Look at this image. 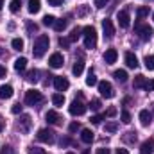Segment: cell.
<instances>
[{"label": "cell", "instance_id": "cell-1", "mask_svg": "<svg viewBox=\"0 0 154 154\" xmlns=\"http://www.w3.org/2000/svg\"><path fill=\"white\" fill-rule=\"evenodd\" d=\"M48 45H50V39H48V36L47 34H41V36H38L36 38V41H34V48H32V54H34V57H43L45 56V52L48 50Z\"/></svg>", "mask_w": 154, "mask_h": 154}, {"label": "cell", "instance_id": "cell-2", "mask_svg": "<svg viewBox=\"0 0 154 154\" xmlns=\"http://www.w3.org/2000/svg\"><path fill=\"white\" fill-rule=\"evenodd\" d=\"M82 36H84V47L86 48H95L97 47V31L91 25H86L82 29Z\"/></svg>", "mask_w": 154, "mask_h": 154}, {"label": "cell", "instance_id": "cell-3", "mask_svg": "<svg viewBox=\"0 0 154 154\" xmlns=\"http://www.w3.org/2000/svg\"><path fill=\"white\" fill-rule=\"evenodd\" d=\"M134 31H136V34H140V38L143 39V41H147V39H151L154 36V29L151 25H143V23H136V27H134Z\"/></svg>", "mask_w": 154, "mask_h": 154}, {"label": "cell", "instance_id": "cell-4", "mask_svg": "<svg viewBox=\"0 0 154 154\" xmlns=\"http://www.w3.org/2000/svg\"><path fill=\"white\" fill-rule=\"evenodd\" d=\"M41 100H43V95H41V91H38V90H29L25 93V104L27 106H36Z\"/></svg>", "mask_w": 154, "mask_h": 154}, {"label": "cell", "instance_id": "cell-5", "mask_svg": "<svg viewBox=\"0 0 154 154\" xmlns=\"http://www.w3.org/2000/svg\"><path fill=\"white\" fill-rule=\"evenodd\" d=\"M36 138H38L41 143H48V145L56 142V136H54V131L52 129H39Z\"/></svg>", "mask_w": 154, "mask_h": 154}, {"label": "cell", "instance_id": "cell-6", "mask_svg": "<svg viewBox=\"0 0 154 154\" xmlns=\"http://www.w3.org/2000/svg\"><path fill=\"white\" fill-rule=\"evenodd\" d=\"M97 86H99V91H100L102 97H106V99L115 97V91H113V86H111L109 81H100V82H97Z\"/></svg>", "mask_w": 154, "mask_h": 154}, {"label": "cell", "instance_id": "cell-7", "mask_svg": "<svg viewBox=\"0 0 154 154\" xmlns=\"http://www.w3.org/2000/svg\"><path fill=\"white\" fill-rule=\"evenodd\" d=\"M68 109H70V115H74V116H81V115L86 113V106H84L81 100H74Z\"/></svg>", "mask_w": 154, "mask_h": 154}, {"label": "cell", "instance_id": "cell-8", "mask_svg": "<svg viewBox=\"0 0 154 154\" xmlns=\"http://www.w3.org/2000/svg\"><path fill=\"white\" fill-rule=\"evenodd\" d=\"M54 88L57 90V91H66L68 88H70V82H68V79L66 77H54Z\"/></svg>", "mask_w": 154, "mask_h": 154}, {"label": "cell", "instance_id": "cell-9", "mask_svg": "<svg viewBox=\"0 0 154 154\" xmlns=\"http://www.w3.org/2000/svg\"><path fill=\"white\" fill-rule=\"evenodd\" d=\"M31 124H32L31 115H22V116H20V122H18V129H20L22 133H29Z\"/></svg>", "mask_w": 154, "mask_h": 154}, {"label": "cell", "instance_id": "cell-10", "mask_svg": "<svg viewBox=\"0 0 154 154\" xmlns=\"http://www.w3.org/2000/svg\"><path fill=\"white\" fill-rule=\"evenodd\" d=\"M102 29H104V38L106 39H111L115 36V27H113V23H111V20H102Z\"/></svg>", "mask_w": 154, "mask_h": 154}, {"label": "cell", "instance_id": "cell-11", "mask_svg": "<svg viewBox=\"0 0 154 154\" xmlns=\"http://www.w3.org/2000/svg\"><path fill=\"white\" fill-rule=\"evenodd\" d=\"M116 20H118V25H120L122 29H127V27H129L131 18H129V13H127V11H118Z\"/></svg>", "mask_w": 154, "mask_h": 154}, {"label": "cell", "instance_id": "cell-12", "mask_svg": "<svg viewBox=\"0 0 154 154\" xmlns=\"http://www.w3.org/2000/svg\"><path fill=\"white\" fill-rule=\"evenodd\" d=\"M48 65H50L52 68H61V66L65 65V59H63V56H61L59 52H56V54H52V56H50Z\"/></svg>", "mask_w": 154, "mask_h": 154}, {"label": "cell", "instance_id": "cell-13", "mask_svg": "<svg viewBox=\"0 0 154 154\" xmlns=\"http://www.w3.org/2000/svg\"><path fill=\"white\" fill-rule=\"evenodd\" d=\"M124 59H125V65H127L129 68H136V66H138V57H136L133 52H125Z\"/></svg>", "mask_w": 154, "mask_h": 154}, {"label": "cell", "instance_id": "cell-14", "mask_svg": "<svg viewBox=\"0 0 154 154\" xmlns=\"http://www.w3.org/2000/svg\"><path fill=\"white\" fill-rule=\"evenodd\" d=\"M116 57H118V52H116L115 48H108V50L104 52V61H106L108 65H113L116 61Z\"/></svg>", "mask_w": 154, "mask_h": 154}, {"label": "cell", "instance_id": "cell-15", "mask_svg": "<svg viewBox=\"0 0 154 154\" xmlns=\"http://www.w3.org/2000/svg\"><path fill=\"white\" fill-rule=\"evenodd\" d=\"M151 122H152V115L149 113V109H142L140 111V124L143 127H147V125H151Z\"/></svg>", "mask_w": 154, "mask_h": 154}, {"label": "cell", "instance_id": "cell-16", "mask_svg": "<svg viewBox=\"0 0 154 154\" xmlns=\"http://www.w3.org/2000/svg\"><path fill=\"white\" fill-rule=\"evenodd\" d=\"M45 120L48 122V124H59L61 122V116L57 111H54V109H50V111H47V115H45Z\"/></svg>", "mask_w": 154, "mask_h": 154}, {"label": "cell", "instance_id": "cell-17", "mask_svg": "<svg viewBox=\"0 0 154 154\" xmlns=\"http://www.w3.org/2000/svg\"><path fill=\"white\" fill-rule=\"evenodd\" d=\"M13 86H9V84H4V86H0V99H11L13 97Z\"/></svg>", "mask_w": 154, "mask_h": 154}, {"label": "cell", "instance_id": "cell-18", "mask_svg": "<svg viewBox=\"0 0 154 154\" xmlns=\"http://www.w3.org/2000/svg\"><path fill=\"white\" fill-rule=\"evenodd\" d=\"M154 152V138H149L142 143V154H152Z\"/></svg>", "mask_w": 154, "mask_h": 154}, {"label": "cell", "instance_id": "cell-19", "mask_svg": "<svg viewBox=\"0 0 154 154\" xmlns=\"http://www.w3.org/2000/svg\"><path fill=\"white\" fill-rule=\"evenodd\" d=\"M93 138H95V136H93V133H91L90 129H82V131H81V140H82L84 143H91Z\"/></svg>", "mask_w": 154, "mask_h": 154}, {"label": "cell", "instance_id": "cell-20", "mask_svg": "<svg viewBox=\"0 0 154 154\" xmlns=\"http://www.w3.org/2000/svg\"><path fill=\"white\" fill-rule=\"evenodd\" d=\"M82 72H84V61L79 59V61H75V65H74V68H72V74L75 77H79Z\"/></svg>", "mask_w": 154, "mask_h": 154}, {"label": "cell", "instance_id": "cell-21", "mask_svg": "<svg viewBox=\"0 0 154 154\" xmlns=\"http://www.w3.org/2000/svg\"><path fill=\"white\" fill-rule=\"evenodd\" d=\"M27 68V59L25 57H18L16 61H14V70L16 72H23Z\"/></svg>", "mask_w": 154, "mask_h": 154}, {"label": "cell", "instance_id": "cell-22", "mask_svg": "<svg viewBox=\"0 0 154 154\" xmlns=\"http://www.w3.org/2000/svg\"><path fill=\"white\" fill-rule=\"evenodd\" d=\"M52 104L57 106V108L63 106V104H65V95H63V93H54V95H52Z\"/></svg>", "mask_w": 154, "mask_h": 154}, {"label": "cell", "instance_id": "cell-23", "mask_svg": "<svg viewBox=\"0 0 154 154\" xmlns=\"http://www.w3.org/2000/svg\"><path fill=\"white\" fill-rule=\"evenodd\" d=\"M145 82H147V81H145V77L142 75V74H138V75L134 77L133 88H136V90H138V88H143V86H145Z\"/></svg>", "mask_w": 154, "mask_h": 154}, {"label": "cell", "instance_id": "cell-24", "mask_svg": "<svg viewBox=\"0 0 154 154\" xmlns=\"http://www.w3.org/2000/svg\"><path fill=\"white\" fill-rule=\"evenodd\" d=\"M39 7H41V5H39V0H29V7H27V9H29L31 14H36L39 11Z\"/></svg>", "mask_w": 154, "mask_h": 154}, {"label": "cell", "instance_id": "cell-25", "mask_svg": "<svg viewBox=\"0 0 154 154\" xmlns=\"http://www.w3.org/2000/svg\"><path fill=\"white\" fill-rule=\"evenodd\" d=\"M29 82H38V79H39V72L34 68V70H29L27 72V77H25Z\"/></svg>", "mask_w": 154, "mask_h": 154}, {"label": "cell", "instance_id": "cell-26", "mask_svg": "<svg viewBox=\"0 0 154 154\" xmlns=\"http://www.w3.org/2000/svg\"><path fill=\"white\" fill-rule=\"evenodd\" d=\"M113 75H115V79L118 82H125V81H127V72H125V70H115Z\"/></svg>", "mask_w": 154, "mask_h": 154}, {"label": "cell", "instance_id": "cell-27", "mask_svg": "<svg viewBox=\"0 0 154 154\" xmlns=\"http://www.w3.org/2000/svg\"><path fill=\"white\" fill-rule=\"evenodd\" d=\"M97 82H99V81H97V77H95V72L90 70V72H88V77H86V84H88V86H95Z\"/></svg>", "mask_w": 154, "mask_h": 154}, {"label": "cell", "instance_id": "cell-28", "mask_svg": "<svg viewBox=\"0 0 154 154\" xmlns=\"http://www.w3.org/2000/svg\"><path fill=\"white\" fill-rule=\"evenodd\" d=\"M54 23H56V16H52V14H45V16H43V25L54 27Z\"/></svg>", "mask_w": 154, "mask_h": 154}, {"label": "cell", "instance_id": "cell-29", "mask_svg": "<svg viewBox=\"0 0 154 154\" xmlns=\"http://www.w3.org/2000/svg\"><path fill=\"white\" fill-rule=\"evenodd\" d=\"M81 32H82V31H81L79 27H75V29H74V31L70 32V36H68V39H70V43H74V41H77V39L81 38Z\"/></svg>", "mask_w": 154, "mask_h": 154}, {"label": "cell", "instance_id": "cell-30", "mask_svg": "<svg viewBox=\"0 0 154 154\" xmlns=\"http://www.w3.org/2000/svg\"><path fill=\"white\" fill-rule=\"evenodd\" d=\"M143 63H145V68L147 70H154V56H145V59H143Z\"/></svg>", "mask_w": 154, "mask_h": 154}, {"label": "cell", "instance_id": "cell-31", "mask_svg": "<svg viewBox=\"0 0 154 154\" xmlns=\"http://www.w3.org/2000/svg\"><path fill=\"white\" fill-rule=\"evenodd\" d=\"M11 47H13L14 50H23V39L14 38L13 41H11Z\"/></svg>", "mask_w": 154, "mask_h": 154}, {"label": "cell", "instance_id": "cell-32", "mask_svg": "<svg viewBox=\"0 0 154 154\" xmlns=\"http://www.w3.org/2000/svg\"><path fill=\"white\" fill-rule=\"evenodd\" d=\"M136 14H138V20H142V18H145V16H149V7H145V5H142V7H138V11H136Z\"/></svg>", "mask_w": 154, "mask_h": 154}, {"label": "cell", "instance_id": "cell-33", "mask_svg": "<svg viewBox=\"0 0 154 154\" xmlns=\"http://www.w3.org/2000/svg\"><path fill=\"white\" fill-rule=\"evenodd\" d=\"M65 27H66V20H56L54 29H56L57 32H63V31H65Z\"/></svg>", "mask_w": 154, "mask_h": 154}, {"label": "cell", "instance_id": "cell-34", "mask_svg": "<svg viewBox=\"0 0 154 154\" xmlns=\"http://www.w3.org/2000/svg\"><path fill=\"white\" fill-rule=\"evenodd\" d=\"M124 140H125V142H129V143H133V142H136V133H134V131H129V133H125V136H124Z\"/></svg>", "mask_w": 154, "mask_h": 154}, {"label": "cell", "instance_id": "cell-35", "mask_svg": "<svg viewBox=\"0 0 154 154\" xmlns=\"http://www.w3.org/2000/svg\"><path fill=\"white\" fill-rule=\"evenodd\" d=\"M106 131H108V133H116V131H118V124H116V122H108V124H106Z\"/></svg>", "mask_w": 154, "mask_h": 154}, {"label": "cell", "instance_id": "cell-36", "mask_svg": "<svg viewBox=\"0 0 154 154\" xmlns=\"http://www.w3.org/2000/svg\"><path fill=\"white\" fill-rule=\"evenodd\" d=\"M9 9H11V13H18L20 11V0H13L9 4Z\"/></svg>", "mask_w": 154, "mask_h": 154}, {"label": "cell", "instance_id": "cell-37", "mask_svg": "<svg viewBox=\"0 0 154 154\" xmlns=\"http://www.w3.org/2000/svg\"><path fill=\"white\" fill-rule=\"evenodd\" d=\"M0 154H16V151H14L11 145H4L2 151H0Z\"/></svg>", "mask_w": 154, "mask_h": 154}, {"label": "cell", "instance_id": "cell-38", "mask_svg": "<svg viewBox=\"0 0 154 154\" xmlns=\"http://www.w3.org/2000/svg\"><path fill=\"white\" fill-rule=\"evenodd\" d=\"M120 116H122V122H124V124H129V122H131V113H129V111H125V109H124Z\"/></svg>", "mask_w": 154, "mask_h": 154}, {"label": "cell", "instance_id": "cell-39", "mask_svg": "<svg viewBox=\"0 0 154 154\" xmlns=\"http://www.w3.org/2000/svg\"><path fill=\"white\" fill-rule=\"evenodd\" d=\"M59 47L68 48V47H70V39H68V38H59Z\"/></svg>", "mask_w": 154, "mask_h": 154}, {"label": "cell", "instance_id": "cell-40", "mask_svg": "<svg viewBox=\"0 0 154 154\" xmlns=\"http://www.w3.org/2000/svg\"><path fill=\"white\" fill-rule=\"evenodd\" d=\"M90 108H91L93 111H97V109H100V100H99V99H95V100H91V104H90Z\"/></svg>", "mask_w": 154, "mask_h": 154}, {"label": "cell", "instance_id": "cell-41", "mask_svg": "<svg viewBox=\"0 0 154 154\" xmlns=\"http://www.w3.org/2000/svg\"><path fill=\"white\" fill-rule=\"evenodd\" d=\"M29 154H47L45 149H39V147H31L29 149Z\"/></svg>", "mask_w": 154, "mask_h": 154}, {"label": "cell", "instance_id": "cell-42", "mask_svg": "<svg viewBox=\"0 0 154 154\" xmlns=\"http://www.w3.org/2000/svg\"><path fill=\"white\" fill-rule=\"evenodd\" d=\"M102 118H104L102 115H93L91 118H90V122H91V124H100V122H102Z\"/></svg>", "mask_w": 154, "mask_h": 154}, {"label": "cell", "instance_id": "cell-43", "mask_svg": "<svg viewBox=\"0 0 154 154\" xmlns=\"http://www.w3.org/2000/svg\"><path fill=\"white\" fill-rule=\"evenodd\" d=\"M79 129H81L79 122H72V124H70V127H68V131H70V133H75V131H79Z\"/></svg>", "mask_w": 154, "mask_h": 154}, {"label": "cell", "instance_id": "cell-44", "mask_svg": "<svg viewBox=\"0 0 154 154\" xmlns=\"http://www.w3.org/2000/svg\"><path fill=\"white\" fill-rule=\"evenodd\" d=\"M27 31H29V32H36V31H38V25L32 23V22H27Z\"/></svg>", "mask_w": 154, "mask_h": 154}, {"label": "cell", "instance_id": "cell-45", "mask_svg": "<svg viewBox=\"0 0 154 154\" xmlns=\"http://www.w3.org/2000/svg\"><path fill=\"white\" fill-rule=\"evenodd\" d=\"M11 113H13V115H20V113H22V106H20V104H14V106L11 108Z\"/></svg>", "mask_w": 154, "mask_h": 154}, {"label": "cell", "instance_id": "cell-46", "mask_svg": "<svg viewBox=\"0 0 154 154\" xmlns=\"http://www.w3.org/2000/svg\"><path fill=\"white\" fill-rule=\"evenodd\" d=\"M143 88H145L147 91H154V79H151V81H147Z\"/></svg>", "mask_w": 154, "mask_h": 154}, {"label": "cell", "instance_id": "cell-47", "mask_svg": "<svg viewBox=\"0 0 154 154\" xmlns=\"http://www.w3.org/2000/svg\"><path fill=\"white\" fill-rule=\"evenodd\" d=\"M48 2V5H54V7H59V5H63V2L65 0H47Z\"/></svg>", "mask_w": 154, "mask_h": 154}, {"label": "cell", "instance_id": "cell-48", "mask_svg": "<svg viewBox=\"0 0 154 154\" xmlns=\"http://www.w3.org/2000/svg\"><path fill=\"white\" fill-rule=\"evenodd\" d=\"M93 2H95V7H99V9H102V7H104V5H106V4H108L109 0H93Z\"/></svg>", "mask_w": 154, "mask_h": 154}, {"label": "cell", "instance_id": "cell-49", "mask_svg": "<svg viewBox=\"0 0 154 154\" xmlns=\"http://www.w3.org/2000/svg\"><path fill=\"white\" fill-rule=\"evenodd\" d=\"M115 115H116V108H109L106 111V116H115Z\"/></svg>", "mask_w": 154, "mask_h": 154}, {"label": "cell", "instance_id": "cell-50", "mask_svg": "<svg viewBox=\"0 0 154 154\" xmlns=\"http://www.w3.org/2000/svg\"><path fill=\"white\" fill-rule=\"evenodd\" d=\"M97 154H109V149H106V147H100V149H97Z\"/></svg>", "mask_w": 154, "mask_h": 154}, {"label": "cell", "instance_id": "cell-51", "mask_svg": "<svg viewBox=\"0 0 154 154\" xmlns=\"http://www.w3.org/2000/svg\"><path fill=\"white\" fill-rule=\"evenodd\" d=\"M5 75H7V70H5V68H4V66L0 65V79H4Z\"/></svg>", "mask_w": 154, "mask_h": 154}, {"label": "cell", "instance_id": "cell-52", "mask_svg": "<svg viewBox=\"0 0 154 154\" xmlns=\"http://www.w3.org/2000/svg\"><path fill=\"white\" fill-rule=\"evenodd\" d=\"M115 154H129V151H127V149H116Z\"/></svg>", "mask_w": 154, "mask_h": 154}, {"label": "cell", "instance_id": "cell-53", "mask_svg": "<svg viewBox=\"0 0 154 154\" xmlns=\"http://www.w3.org/2000/svg\"><path fill=\"white\" fill-rule=\"evenodd\" d=\"M86 13H88V9H86V7H82V9H81V11H79V16H84V14H86Z\"/></svg>", "mask_w": 154, "mask_h": 154}, {"label": "cell", "instance_id": "cell-54", "mask_svg": "<svg viewBox=\"0 0 154 154\" xmlns=\"http://www.w3.org/2000/svg\"><path fill=\"white\" fill-rule=\"evenodd\" d=\"M4 129V118H2V115H0V131Z\"/></svg>", "mask_w": 154, "mask_h": 154}, {"label": "cell", "instance_id": "cell-55", "mask_svg": "<svg viewBox=\"0 0 154 154\" xmlns=\"http://www.w3.org/2000/svg\"><path fill=\"white\" fill-rule=\"evenodd\" d=\"M2 7H4V0H0V9H2Z\"/></svg>", "mask_w": 154, "mask_h": 154}, {"label": "cell", "instance_id": "cell-56", "mask_svg": "<svg viewBox=\"0 0 154 154\" xmlns=\"http://www.w3.org/2000/svg\"><path fill=\"white\" fill-rule=\"evenodd\" d=\"M82 154H90V152H88V151H84V152H82Z\"/></svg>", "mask_w": 154, "mask_h": 154}, {"label": "cell", "instance_id": "cell-57", "mask_svg": "<svg viewBox=\"0 0 154 154\" xmlns=\"http://www.w3.org/2000/svg\"><path fill=\"white\" fill-rule=\"evenodd\" d=\"M66 154H74V152H66Z\"/></svg>", "mask_w": 154, "mask_h": 154}, {"label": "cell", "instance_id": "cell-58", "mask_svg": "<svg viewBox=\"0 0 154 154\" xmlns=\"http://www.w3.org/2000/svg\"><path fill=\"white\" fill-rule=\"evenodd\" d=\"M152 20H154V14H152Z\"/></svg>", "mask_w": 154, "mask_h": 154}]
</instances>
